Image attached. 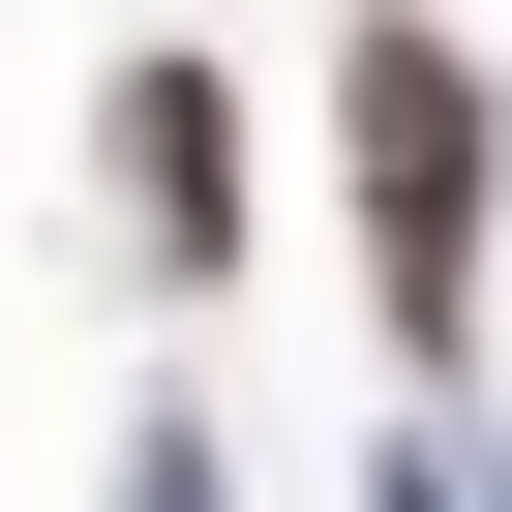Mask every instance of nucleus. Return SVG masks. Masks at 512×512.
I'll list each match as a JSON object with an SVG mask.
<instances>
[{"instance_id":"obj_3","label":"nucleus","mask_w":512,"mask_h":512,"mask_svg":"<svg viewBox=\"0 0 512 512\" xmlns=\"http://www.w3.org/2000/svg\"><path fill=\"white\" fill-rule=\"evenodd\" d=\"M121 512H211V422H151V452H121Z\"/></svg>"},{"instance_id":"obj_2","label":"nucleus","mask_w":512,"mask_h":512,"mask_svg":"<svg viewBox=\"0 0 512 512\" xmlns=\"http://www.w3.org/2000/svg\"><path fill=\"white\" fill-rule=\"evenodd\" d=\"M91 121H121V241L211 302V272H241V91H211V61H121Z\"/></svg>"},{"instance_id":"obj_1","label":"nucleus","mask_w":512,"mask_h":512,"mask_svg":"<svg viewBox=\"0 0 512 512\" xmlns=\"http://www.w3.org/2000/svg\"><path fill=\"white\" fill-rule=\"evenodd\" d=\"M332 151H362V302L392 362H482V211H512V91L422 31V0H362L332 31Z\"/></svg>"}]
</instances>
